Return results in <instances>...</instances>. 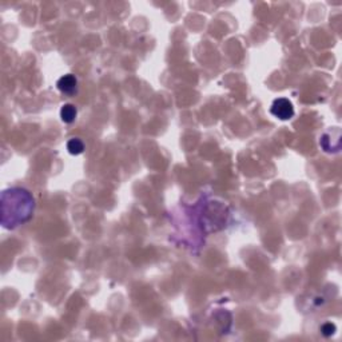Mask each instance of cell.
<instances>
[{"instance_id":"277c9868","label":"cell","mask_w":342,"mask_h":342,"mask_svg":"<svg viewBox=\"0 0 342 342\" xmlns=\"http://www.w3.org/2000/svg\"><path fill=\"white\" fill-rule=\"evenodd\" d=\"M76 107L74 104H64L60 110V118L64 123H72L76 118Z\"/></svg>"},{"instance_id":"6da1fadb","label":"cell","mask_w":342,"mask_h":342,"mask_svg":"<svg viewBox=\"0 0 342 342\" xmlns=\"http://www.w3.org/2000/svg\"><path fill=\"white\" fill-rule=\"evenodd\" d=\"M34 199L23 188H11L1 195V222L7 229H14L31 218Z\"/></svg>"},{"instance_id":"8992f818","label":"cell","mask_w":342,"mask_h":342,"mask_svg":"<svg viewBox=\"0 0 342 342\" xmlns=\"http://www.w3.org/2000/svg\"><path fill=\"white\" fill-rule=\"evenodd\" d=\"M321 331H322V334L326 337L333 336V334H334V331H336V325H334V324H331V322H326V324H324L322 327H321Z\"/></svg>"},{"instance_id":"3957f363","label":"cell","mask_w":342,"mask_h":342,"mask_svg":"<svg viewBox=\"0 0 342 342\" xmlns=\"http://www.w3.org/2000/svg\"><path fill=\"white\" fill-rule=\"evenodd\" d=\"M58 88L66 95H74L78 90V79L74 75H64L58 80Z\"/></svg>"},{"instance_id":"5b68a950","label":"cell","mask_w":342,"mask_h":342,"mask_svg":"<svg viewBox=\"0 0 342 342\" xmlns=\"http://www.w3.org/2000/svg\"><path fill=\"white\" fill-rule=\"evenodd\" d=\"M67 150H68L69 154L72 155H79L83 153L85 150V144L80 139H69L68 143H67Z\"/></svg>"},{"instance_id":"7a4b0ae2","label":"cell","mask_w":342,"mask_h":342,"mask_svg":"<svg viewBox=\"0 0 342 342\" xmlns=\"http://www.w3.org/2000/svg\"><path fill=\"white\" fill-rule=\"evenodd\" d=\"M270 112L281 120H288L294 117V107L291 102L286 98H279L273 102Z\"/></svg>"}]
</instances>
